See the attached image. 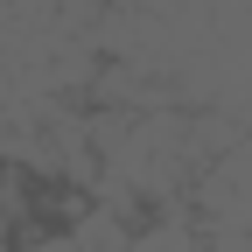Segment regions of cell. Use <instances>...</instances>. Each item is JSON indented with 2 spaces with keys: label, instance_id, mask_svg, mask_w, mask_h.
<instances>
[{
  "label": "cell",
  "instance_id": "6da1fadb",
  "mask_svg": "<svg viewBox=\"0 0 252 252\" xmlns=\"http://www.w3.org/2000/svg\"><path fill=\"white\" fill-rule=\"evenodd\" d=\"M70 252H133V238H126V224L112 210H91L84 224L70 231Z\"/></svg>",
  "mask_w": 252,
  "mask_h": 252
}]
</instances>
